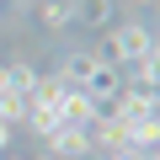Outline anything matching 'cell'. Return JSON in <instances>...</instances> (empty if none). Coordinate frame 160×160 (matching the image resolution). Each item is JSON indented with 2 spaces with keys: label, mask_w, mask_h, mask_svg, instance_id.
I'll return each mask as SVG.
<instances>
[{
  "label": "cell",
  "mask_w": 160,
  "mask_h": 160,
  "mask_svg": "<svg viewBox=\"0 0 160 160\" xmlns=\"http://www.w3.org/2000/svg\"><path fill=\"white\" fill-rule=\"evenodd\" d=\"M32 6H38V0H32Z\"/></svg>",
  "instance_id": "cell-15"
},
{
  "label": "cell",
  "mask_w": 160,
  "mask_h": 160,
  "mask_svg": "<svg viewBox=\"0 0 160 160\" xmlns=\"http://www.w3.org/2000/svg\"><path fill=\"white\" fill-rule=\"evenodd\" d=\"M112 160H155V155H144V149H112Z\"/></svg>",
  "instance_id": "cell-12"
},
{
  "label": "cell",
  "mask_w": 160,
  "mask_h": 160,
  "mask_svg": "<svg viewBox=\"0 0 160 160\" xmlns=\"http://www.w3.org/2000/svg\"><path fill=\"white\" fill-rule=\"evenodd\" d=\"M155 53V38H149V27H139V22H123L112 38H107V53L102 59H112L118 69L123 64H139V59H149Z\"/></svg>",
  "instance_id": "cell-2"
},
{
  "label": "cell",
  "mask_w": 160,
  "mask_h": 160,
  "mask_svg": "<svg viewBox=\"0 0 160 160\" xmlns=\"http://www.w3.org/2000/svg\"><path fill=\"white\" fill-rule=\"evenodd\" d=\"M107 16H112V0H80V6H69V22H80V27H107Z\"/></svg>",
  "instance_id": "cell-8"
},
{
  "label": "cell",
  "mask_w": 160,
  "mask_h": 160,
  "mask_svg": "<svg viewBox=\"0 0 160 160\" xmlns=\"http://www.w3.org/2000/svg\"><path fill=\"white\" fill-rule=\"evenodd\" d=\"M48 155H53V160H86V155H91V139H86V128H69V123H59V128L48 133Z\"/></svg>",
  "instance_id": "cell-4"
},
{
  "label": "cell",
  "mask_w": 160,
  "mask_h": 160,
  "mask_svg": "<svg viewBox=\"0 0 160 160\" xmlns=\"http://www.w3.org/2000/svg\"><path fill=\"white\" fill-rule=\"evenodd\" d=\"M0 91H6V64H0Z\"/></svg>",
  "instance_id": "cell-14"
},
{
  "label": "cell",
  "mask_w": 160,
  "mask_h": 160,
  "mask_svg": "<svg viewBox=\"0 0 160 160\" xmlns=\"http://www.w3.org/2000/svg\"><path fill=\"white\" fill-rule=\"evenodd\" d=\"M155 80H160V64H155V53H149V59H139V64H133V86L155 91Z\"/></svg>",
  "instance_id": "cell-11"
},
{
  "label": "cell",
  "mask_w": 160,
  "mask_h": 160,
  "mask_svg": "<svg viewBox=\"0 0 160 160\" xmlns=\"http://www.w3.org/2000/svg\"><path fill=\"white\" fill-rule=\"evenodd\" d=\"M118 123H133V118H144V112H155V91H144V86H128V91H118V107H107Z\"/></svg>",
  "instance_id": "cell-6"
},
{
  "label": "cell",
  "mask_w": 160,
  "mask_h": 160,
  "mask_svg": "<svg viewBox=\"0 0 160 160\" xmlns=\"http://www.w3.org/2000/svg\"><path fill=\"white\" fill-rule=\"evenodd\" d=\"M0 123H6V128L27 123V96L22 91H0Z\"/></svg>",
  "instance_id": "cell-9"
},
{
  "label": "cell",
  "mask_w": 160,
  "mask_h": 160,
  "mask_svg": "<svg viewBox=\"0 0 160 160\" xmlns=\"http://www.w3.org/2000/svg\"><path fill=\"white\" fill-rule=\"evenodd\" d=\"M59 80L64 86H80L91 102H107V96L123 91V69L112 59H102V53H69L64 69H59Z\"/></svg>",
  "instance_id": "cell-1"
},
{
  "label": "cell",
  "mask_w": 160,
  "mask_h": 160,
  "mask_svg": "<svg viewBox=\"0 0 160 160\" xmlns=\"http://www.w3.org/2000/svg\"><path fill=\"white\" fill-rule=\"evenodd\" d=\"M38 22L43 27H69V0H38Z\"/></svg>",
  "instance_id": "cell-10"
},
{
  "label": "cell",
  "mask_w": 160,
  "mask_h": 160,
  "mask_svg": "<svg viewBox=\"0 0 160 160\" xmlns=\"http://www.w3.org/2000/svg\"><path fill=\"white\" fill-rule=\"evenodd\" d=\"M53 112H59V123H69V128H91V118L102 112L86 91H80V86H64V80H59V96H53Z\"/></svg>",
  "instance_id": "cell-3"
},
{
  "label": "cell",
  "mask_w": 160,
  "mask_h": 160,
  "mask_svg": "<svg viewBox=\"0 0 160 160\" xmlns=\"http://www.w3.org/2000/svg\"><path fill=\"white\" fill-rule=\"evenodd\" d=\"M6 144H11V128H6V123H0V149H6Z\"/></svg>",
  "instance_id": "cell-13"
},
{
  "label": "cell",
  "mask_w": 160,
  "mask_h": 160,
  "mask_svg": "<svg viewBox=\"0 0 160 160\" xmlns=\"http://www.w3.org/2000/svg\"><path fill=\"white\" fill-rule=\"evenodd\" d=\"M155 139H160V123H155V112H144V118H133L128 123V149H155Z\"/></svg>",
  "instance_id": "cell-7"
},
{
  "label": "cell",
  "mask_w": 160,
  "mask_h": 160,
  "mask_svg": "<svg viewBox=\"0 0 160 160\" xmlns=\"http://www.w3.org/2000/svg\"><path fill=\"white\" fill-rule=\"evenodd\" d=\"M86 139H91V149H128V123H118L112 112H96Z\"/></svg>",
  "instance_id": "cell-5"
}]
</instances>
